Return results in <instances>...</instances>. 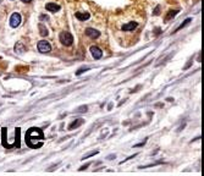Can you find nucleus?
I'll return each mask as SVG.
<instances>
[{
	"instance_id": "nucleus-1",
	"label": "nucleus",
	"mask_w": 204,
	"mask_h": 176,
	"mask_svg": "<svg viewBox=\"0 0 204 176\" xmlns=\"http://www.w3.org/2000/svg\"><path fill=\"white\" fill-rule=\"evenodd\" d=\"M59 39H60L61 44L65 45V46H70V45H72V43H73V37H72V34H71L70 32H66V31H64V32L60 33Z\"/></svg>"
},
{
	"instance_id": "nucleus-2",
	"label": "nucleus",
	"mask_w": 204,
	"mask_h": 176,
	"mask_svg": "<svg viewBox=\"0 0 204 176\" xmlns=\"http://www.w3.org/2000/svg\"><path fill=\"white\" fill-rule=\"evenodd\" d=\"M38 50L40 53H49L51 50V45L49 44V42H46V40H39L38 42Z\"/></svg>"
},
{
	"instance_id": "nucleus-3",
	"label": "nucleus",
	"mask_w": 204,
	"mask_h": 176,
	"mask_svg": "<svg viewBox=\"0 0 204 176\" xmlns=\"http://www.w3.org/2000/svg\"><path fill=\"white\" fill-rule=\"evenodd\" d=\"M20 23H21V15L18 12H13L10 17V26L16 28V27L20 26Z\"/></svg>"
},
{
	"instance_id": "nucleus-4",
	"label": "nucleus",
	"mask_w": 204,
	"mask_h": 176,
	"mask_svg": "<svg viewBox=\"0 0 204 176\" xmlns=\"http://www.w3.org/2000/svg\"><path fill=\"white\" fill-rule=\"evenodd\" d=\"M89 50H91V54H92V56L94 59H100L101 56H103V51H101V49L98 48V46H96V45H92Z\"/></svg>"
},
{
	"instance_id": "nucleus-5",
	"label": "nucleus",
	"mask_w": 204,
	"mask_h": 176,
	"mask_svg": "<svg viewBox=\"0 0 204 176\" xmlns=\"http://www.w3.org/2000/svg\"><path fill=\"white\" fill-rule=\"evenodd\" d=\"M86 34L89 38H92V39H97V38L100 37V32L97 31V30H94V28H87L86 30Z\"/></svg>"
},
{
	"instance_id": "nucleus-6",
	"label": "nucleus",
	"mask_w": 204,
	"mask_h": 176,
	"mask_svg": "<svg viewBox=\"0 0 204 176\" xmlns=\"http://www.w3.org/2000/svg\"><path fill=\"white\" fill-rule=\"evenodd\" d=\"M45 9L50 12H58L60 10V5H58L55 3H48L45 5Z\"/></svg>"
},
{
	"instance_id": "nucleus-7",
	"label": "nucleus",
	"mask_w": 204,
	"mask_h": 176,
	"mask_svg": "<svg viewBox=\"0 0 204 176\" xmlns=\"http://www.w3.org/2000/svg\"><path fill=\"white\" fill-rule=\"evenodd\" d=\"M137 22H130V23H126L121 27V30L122 31H125V32H130V31H133L136 27H137Z\"/></svg>"
},
{
	"instance_id": "nucleus-8",
	"label": "nucleus",
	"mask_w": 204,
	"mask_h": 176,
	"mask_svg": "<svg viewBox=\"0 0 204 176\" xmlns=\"http://www.w3.org/2000/svg\"><path fill=\"white\" fill-rule=\"evenodd\" d=\"M76 17L79 20V21H86L91 17V15L88 12H76Z\"/></svg>"
},
{
	"instance_id": "nucleus-9",
	"label": "nucleus",
	"mask_w": 204,
	"mask_h": 176,
	"mask_svg": "<svg viewBox=\"0 0 204 176\" xmlns=\"http://www.w3.org/2000/svg\"><path fill=\"white\" fill-rule=\"evenodd\" d=\"M38 28H39V33H40V36H42V37H46V36L49 34V32H48V28H46V27H45L44 25L39 23Z\"/></svg>"
},
{
	"instance_id": "nucleus-10",
	"label": "nucleus",
	"mask_w": 204,
	"mask_h": 176,
	"mask_svg": "<svg viewBox=\"0 0 204 176\" xmlns=\"http://www.w3.org/2000/svg\"><path fill=\"white\" fill-rule=\"evenodd\" d=\"M82 124H83V120H82V119H77L76 121H73V122H71V124L69 125V130H73V128L78 127L79 125H82Z\"/></svg>"
},
{
	"instance_id": "nucleus-11",
	"label": "nucleus",
	"mask_w": 204,
	"mask_h": 176,
	"mask_svg": "<svg viewBox=\"0 0 204 176\" xmlns=\"http://www.w3.org/2000/svg\"><path fill=\"white\" fill-rule=\"evenodd\" d=\"M177 12H179V10H170L169 13H167V16L165 17V22H169L171 18H174L175 15H177Z\"/></svg>"
},
{
	"instance_id": "nucleus-12",
	"label": "nucleus",
	"mask_w": 204,
	"mask_h": 176,
	"mask_svg": "<svg viewBox=\"0 0 204 176\" xmlns=\"http://www.w3.org/2000/svg\"><path fill=\"white\" fill-rule=\"evenodd\" d=\"M15 50H16L17 53H20V54H21V53H22V51L25 50V46H23V45H22L21 43H18V44H17V45L15 46Z\"/></svg>"
},
{
	"instance_id": "nucleus-13",
	"label": "nucleus",
	"mask_w": 204,
	"mask_h": 176,
	"mask_svg": "<svg viewBox=\"0 0 204 176\" xmlns=\"http://www.w3.org/2000/svg\"><path fill=\"white\" fill-rule=\"evenodd\" d=\"M191 21H192V18H187V20H186V21H185V22H183V23H182V25H181V26L179 27V28H177V30H176V32H177V31H180V30H182V28H183V27H186V26H187V25H188L189 22H191Z\"/></svg>"
},
{
	"instance_id": "nucleus-14",
	"label": "nucleus",
	"mask_w": 204,
	"mask_h": 176,
	"mask_svg": "<svg viewBox=\"0 0 204 176\" xmlns=\"http://www.w3.org/2000/svg\"><path fill=\"white\" fill-rule=\"evenodd\" d=\"M97 153H98L97 151H94V152H91L89 154H87V155H84V157H83L82 159H87V158H89V157H93V155H96Z\"/></svg>"
},
{
	"instance_id": "nucleus-15",
	"label": "nucleus",
	"mask_w": 204,
	"mask_h": 176,
	"mask_svg": "<svg viewBox=\"0 0 204 176\" xmlns=\"http://www.w3.org/2000/svg\"><path fill=\"white\" fill-rule=\"evenodd\" d=\"M89 69L88 67H82V69H79V71H77V75H81L82 72H86V71H88Z\"/></svg>"
},
{
	"instance_id": "nucleus-16",
	"label": "nucleus",
	"mask_w": 204,
	"mask_h": 176,
	"mask_svg": "<svg viewBox=\"0 0 204 176\" xmlns=\"http://www.w3.org/2000/svg\"><path fill=\"white\" fill-rule=\"evenodd\" d=\"M159 9H160V8H159V6H156V8H155V11L153 12V13H154V15H159Z\"/></svg>"
},
{
	"instance_id": "nucleus-17",
	"label": "nucleus",
	"mask_w": 204,
	"mask_h": 176,
	"mask_svg": "<svg viewBox=\"0 0 204 176\" xmlns=\"http://www.w3.org/2000/svg\"><path fill=\"white\" fill-rule=\"evenodd\" d=\"M21 1H22V3H25V4H28V3H31V1H32V0H21Z\"/></svg>"
},
{
	"instance_id": "nucleus-18",
	"label": "nucleus",
	"mask_w": 204,
	"mask_h": 176,
	"mask_svg": "<svg viewBox=\"0 0 204 176\" xmlns=\"http://www.w3.org/2000/svg\"><path fill=\"white\" fill-rule=\"evenodd\" d=\"M1 1H3V0H0V4H1Z\"/></svg>"
}]
</instances>
